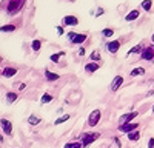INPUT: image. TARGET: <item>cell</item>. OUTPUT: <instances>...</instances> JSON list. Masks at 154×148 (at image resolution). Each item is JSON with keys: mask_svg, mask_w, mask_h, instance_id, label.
<instances>
[{"mask_svg": "<svg viewBox=\"0 0 154 148\" xmlns=\"http://www.w3.org/2000/svg\"><path fill=\"white\" fill-rule=\"evenodd\" d=\"M23 5H25V0H9L8 8H6V12H8L9 16H16L17 12L22 9Z\"/></svg>", "mask_w": 154, "mask_h": 148, "instance_id": "6da1fadb", "label": "cell"}, {"mask_svg": "<svg viewBox=\"0 0 154 148\" xmlns=\"http://www.w3.org/2000/svg\"><path fill=\"white\" fill-rule=\"evenodd\" d=\"M100 109H93L91 113H89V116H88V125L89 127H96L97 123H99V120H100Z\"/></svg>", "mask_w": 154, "mask_h": 148, "instance_id": "7a4b0ae2", "label": "cell"}, {"mask_svg": "<svg viewBox=\"0 0 154 148\" xmlns=\"http://www.w3.org/2000/svg\"><path fill=\"white\" fill-rule=\"evenodd\" d=\"M100 137V133H83V139H82V143L83 146H88L91 142L97 140Z\"/></svg>", "mask_w": 154, "mask_h": 148, "instance_id": "3957f363", "label": "cell"}, {"mask_svg": "<svg viewBox=\"0 0 154 148\" xmlns=\"http://www.w3.org/2000/svg\"><path fill=\"white\" fill-rule=\"evenodd\" d=\"M140 57H142V60L152 62V60H154V46H148V48H145L143 51L140 53Z\"/></svg>", "mask_w": 154, "mask_h": 148, "instance_id": "277c9868", "label": "cell"}, {"mask_svg": "<svg viewBox=\"0 0 154 148\" xmlns=\"http://www.w3.org/2000/svg\"><path fill=\"white\" fill-rule=\"evenodd\" d=\"M0 127H2L3 134H6V136L12 134V125H11V122L8 119H0Z\"/></svg>", "mask_w": 154, "mask_h": 148, "instance_id": "5b68a950", "label": "cell"}, {"mask_svg": "<svg viewBox=\"0 0 154 148\" xmlns=\"http://www.w3.org/2000/svg\"><path fill=\"white\" fill-rule=\"evenodd\" d=\"M139 128V123H122V125H119V130L122 133H133Z\"/></svg>", "mask_w": 154, "mask_h": 148, "instance_id": "8992f818", "label": "cell"}, {"mask_svg": "<svg viewBox=\"0 0 154 148\" xmlns=\"http://www.w3.org/2000/svg\"><path fill=\"white\" fill-rule=\"evenodd\" d=\"M137 111H131V113H126V114H123V116H120V119H119V122H120V125L122 123H131V120L133 119H136L137 117Z\"/></svg>", "mask_w": 154, "mask_h": 148, "instance_id": "52a82bcc", "label": "cell"}, {"mask_svg": "<svg viewBox=\"0 0 154 148\" xmlns=\"http://www.w3.org/2000/svg\"><path fill=\"white\" fill-rule=\"evenodd\" d=\"M122 83H123V77L122 76H116L112 79V82H111V91H117L122 86Z\"/></svg>", "mask_w": 154, "mask_h": 148, "instance_id": "ba28073f", "label": "cell"}, {"mask_svg": "<svg viewBox=\"0 0 154 148\" xmlns=\"http://www.w3.org/2000/svg\"><path fill=\"white\" fill-rule=\"evenodd\" d=\"M119 48H120V42H119V40H112V42H108V43H106V49H108L111 54L117 53Z\"/></svg>", "mask_w": 154, "mask_h": 148, "instance_id": "9c48e42d", "label": "cell"}, {"mask_svg": "<svg viewBox=\"0 0 154 148\" xmlns=\"http://www.w3.org/2000/svg\"><path fill=\"white\" fill-rule=\"evenodd\" d=\"M63 25L65 26H75V25H79V19L75 16H66L63 19Z\"/></svg>", "mask_w": 154, "mask_h": 148, "instance_id": "30bf717a", "label": "cell"}, {"mask_svg": "<svg viewBox=\"0 0 154 148\" xmlns=\"http://www.w3.org/2000/svg\"><path fill=\"white\" fill-rule=\"evenodd\" d=\"M16 72H17V69L16 68H12V66H8V68H5L2 72V76L3 77H6V79H9V77H12V76H16Z\"/></svg>", "mask_w": 154, "mask_h": 148, "instance_id": "8fae6325", "label": "cell"}, {"mask_svg": "<svg viewBox=\"0 0 154 148\" xmlns=\"http://www.w3.org/2000/svg\"><path fill=\"white\" fill-rule=\"evenodd\" d=\"M99 68H100V65H99V63H96V62H89V63H86V65H85V71H86V72H89V74H91V72H96Z\"/></svg>", "mask_w": 154, "mask_h": 148, "instance_id": "7c38bea8", "label": "cell"}, {"mask_svg": "<svg viewBox=\"0 0 154 148\" xmlns=\"http://www.w3.org/2000/svg\"><path fill=\"white\" fill-rule=\"evenodd\" d=\"M45 77H46V80H48V82H56V80H59V79H60L59 74H56V72H53V71H49V69H46V71H45Z\"/></svg>", "mask_w": 154, "mask_h": 148, "instance_id": "4fadbf2b", "label": "cell"}, {"mask_svg": "<svg viewBox=\"0 0 154 148\" xmlns=\"http://www.w3.org/2000/svg\"><path fill=\"white\" fill-rule=\"evenodd\" d=\"M139 16H140V11H139V9H133V11H130V12L125 16V20H126V22H131V20H136Z\"/></svg>", "mask_w": 154, "mask_h": 148, "instance_id": "5bb4252c", "label": "cell"}, {"mask_svg": "<svg viewBox=\"0 0 154 148\" xmlns=\"http://www.w3.org/2000/svg\"><path fill=\"white\" fill-rule=\"evenodd\" d=\"M126 137H128V140L136 142V140H139L140 137H142V133L136 130V131H133V133H128V134H126Z\"/></svg>", "mask_w": 154, "mask_h": 148, "instance_id": "9a60e30c", "label": "cell"}, {"mask_svg": "<svg viewBox=\"0 0 154 148\" xmlns=\"http://www.w3.org/2000/svg\"><path fill=\"white\" fill-rule=\"evenodd\" d=\"M6 102L8 103H12V102H16L17 99H19V94L17 93H14V91H9V93H6Z\"/></svg>", "mask_w": 154, "mask_h": 148, "instance_id": "2e32d148", "label": "cell"}, {"mask_svg": "<svg viewBox=\"0 0 154 148\" xmlns=\"http://www.w3.org/2000/svg\"><path fill=\"white\" fill-rule=\"evenodd\" d=\"M85 40H86V34H77L71 43H72V45H80V43H83Z\"/></svg>", "mask_w": 154, "mask_h": 148, "instance_id": "e0dca14e", "label": "cell"}, {"mask_svg": "<svg viewBox=\"0 0 154 148\" xmlns=\"http://www.w3.org/2000/svg\"><path fill=\"white\" fill-rule=\"evenodd\" d=\"M143 72H145V68L139 66V68H134V69L130 72V76H131V77H137V76H142Z\"/></svg>", "mask_w": 154, "mask_h": 148, "instance_id": "ac0fdd59", "label": "cell"}, {"mask_svg": "<svg viewBox=\"0 0 154 148\" xmlns=\"http://www.w3.org/2000/svg\"><path fill=\"white\" fill-rule=\"evenodd\" d=\"M40 122H42V119L37 117V116H34V114H31V116L28 117V123H29V125H38Z\"/></svg>", "mask_w": 154, "mask_h": 148, "instance_id": "d6986e66", "label": "cell"}, {"mask_svg": "<svg viewBox=\"0 0 154 148\" xmlns=\"http://www.w3.org/2000/svg\"><path fill=\"white\" fill-rule=\"evenodd\" d=\"M12 31H16L14 25H3V26H0V32H12Z\"/></svg>", "mask_w": 154, "mask_h": 148, "instance_id": "ffe728a7", "label": "cell"}, {"mask_svg": "<svg viewBox=\"0 0 154 148\" xmlns=\"http://www.w3.org/2000/svg\"><path fill=\"white\" fill-rule=\"evenodd\" d=\"M69 114H63L62 117H59V119H56V122H54V125H60V123H63V122H66V120H69Z\"/></svg>", "mask_w": 154, "mask_h": 148, "instance_id": "44dd1931", "label": "cell"}, {"mask_svg": "<svg viewBox=\"0 0 154 148\" xmlns=\"http://www.w3.org/2000/svg\"><path fill=\"white\" fill-rule=\"evenodd\" d=\"M65 148H85L82 142H69L65 145Z\"/></svg>", "mask_w": 154, "mask_h": 148, "instance_id": "7402d4cb", "label": "cell"}, {"mask_svg": "<svg viewBox=\"0 0 154 148\" xmlns=\"http://www.w3.org/2000/svg\"><path fill=\"white\" fill-rule=\"evenodd\" d=\"M136 53H142V45H136L133 49H130V51L126 53V56H131V54H136Z\"/></svg>", "mask_w": 154, "mask_h": 148, "instance_id": "603a6c76", "label": "cell"}, {"mask_svg": "<svg viewBox=\"0 0 154 148\" xmlns=\"http://www.w3.org/2000/svg\"><path fill=\"white\" fill-rule=\"evenodd\" d=\"M53 100V96H51L49 93H45L43 96H42V99H40V103H48V102H51Z\"/></svg>", "mask_w": 154, "mask_h": 148, "instance_id": "cb8c5ba5", "label": "cell"}, {"mask_svg": "<svg viewBox=\"0 0 154 148\" xmlns=\"http://www.w3.org/2000/svg\"><path fill=\"white\" fill-rule=\"evenodd\" d=\"M151 6H152V0H143L142 2V9L143 11H149Z\"/></svg>", "mask_w": 154, "mask_h": 148, "instance_id": "d4e9b609", "label": "cell"}, {"mask_svg": "<svg viewBox=\"0 0 154 148\" xmlns=\"http://www.w3.org/2000/svg\"><path fill=\"white\" fill-rule=\"evenodd\" d=\"M31 48H32V51H38V49L42 48V42H40V40H32Z\"/></svg>", "mask_w": 154, "mask_h": 148, "instance_id": "484cf974", "label": "cell"}, {"mask_svg": "<svg viewBox=\"0 0 154 148\" xmlns=\"http://www.w3.org/2000/svg\"><path fill=\"white\" fill-rule=\"evenodd\" d=\"M62 56H65V53H57V54H53V56H51L49 59H51V62H54V63H56V62H59V59L62 57Z\"/></svg>", "mask_w": 154, "mask_h": 148, "instance_id": "4316f807", "label": "cell"}, {"mask_svg": "<svg viewBox=\"0 0 154 148\" xmlns=\"http://www.w3.org/2000/svg\"><path fill=\"white\" fill-rule=\"evenodd\" d=\"M102 35H105V37H112L114 35V31L111 28H105L103 31H102Z\"/></svg>", "mask_w": 154, "mask_h": 148, "instance_id": "83f0119b", "label": "cell"}, {"mask_svg": "<svg viewBox=\"0 0 154 148\" xmlns=\"http://www.w3.org/2000/svg\"><path fill=\"white\" fill-rule=\"evenodd\" d=\"M89 59H91V60H100V54H99V51H93L91 56H89Z\"/></svg>", "mask_w": 154, "mask_h": 148, "instance_id": "f1b7e54d", "label": "cell"}, {"mask_svg": "<svg viewBox=\"0 0 154 148\" xmlns=\"http://www.w3.org/2000/svg\"><path fill=\"white\" fill-rule=\"evenodd\" d=\"M77 34L75 32H68V39H69V42H72L74 40V37H75Z\"/></svg>", "mask_w": 154, "mask_h": 148, "instance_id": "f546056e", "label": "cell"}, {"mask_svg": "<svg viewBox=\"0 0 154 148\" xmlns=\"http://www.w3.org/2000/svg\"><path fill=\"white\" fill-rule=\"evenodd\" d=\"M114 142H116V145H117V148H120V146H122V142H120V139H119V137H114Z\"/></svg>", "mask_w": 154, "mask_h": 148, "instance_id": "4dcf8cb0", "label": "cell"}, {"mask_svg": "<svg viewBox=\"0 0 154 148\" xmlns=\"http://www.w3.org/2000/svg\"><path fill=\"white\" fill-rule=\"evenodd\" d=\"M103 12H105V9H103V8H99V9H97V12H96V16L99 17V16H102V14H103Z\"/></svg>", "mask_w": 154, "mask_h": 148, "instance_id": "1f68e13d", "label": "cell"}, {"mask_svg": "<svg viewBox=\"0 0 154 148\" xmlns=\"http://www.w3.org/2000/svg\"><path fill=\"white\" fill-rule=\"evenodd\" d=\"M148 148H154V139L152 137L148 140Z\"/></svg>", "mask_w": 154, "mask_h": 148, "instance_id": "d6a6232c", "label": "cell"}, {"mask_svg": "<svg viewBox=\"0 0 154 148\" xmlns=\"http://www.w3.org/2000/svg\"><path fill=\"white\" fill-rule=\"evenodd\" d=\"M25 86H26V85H25V83H16V88H19V90H23Z\"/></svg>", "mask_w": 154, "mask_h": 148, "instance_id": "836d02e7", "label": "cell"}, {"mask_svg": "<svg viewBox=\"0 0 154 148\" xmlns=\"http://www.w3.org/2000/svg\"><path fill=\"white\" fill-rule=\"evenodd\" d=\"M56 29H57V32H59L60 35H63V28H62V26H57Z\"/></svg>", "mask_w": 154, "mask_h": 148, "instance_id": "e575fe53", "label": "cell"}, {"mask_svg": "<svg viewBox=\"0 0 154 148\" xmlns=\"http://www.w3.org/2000/svg\"><path fill=\"white\" fill-rule=\"evenodd\" d=\"M79 56H85V49H83V48L79 49Z\"/></svg>", "mask_w": 154, "mask_h": 148, "instance_id": "d590c367", "label": "cell"}, {"mask_svg": "<svg viewBox=\"0 0 154 148\" xmlns=\"http://www.w3.org/2000/svg\"><path fill=\"white\" fill-rule=\"evenodd\" d=\"M0 142H3V136L2 134H0Z\"/></svg>", "mask_w": 154, "mask_h": 148, "instance_id": "8d00e7d4", "label": "cell"}, {"mask_svg": "<svg viewBox=\"0 0 154 148\" xmlns=\"http://www.w3.org/2000/svg\"><path fill=\"white\" fill-rule=\"evenodd\" d=\"M151 40H152V43H154V34L151 35Z\"/></svg>", "mask_w": 154, "mask_h": 148, "instance_id": "74e56055", "label": "cell"}, {"mask_svg": "<svg viewBox=\"0 0 154 148\" xmlns=\"http://www.w3.org/2000/svg\"><path fill=\"white\" fill-rule=\"evenodd\" d=\"M152 113H154V105H152Z\"/></svg>", "mask_w": 154, "mask_h": 148, "instance_id": "f35d334b", "label": "cell"}]
</instances>
